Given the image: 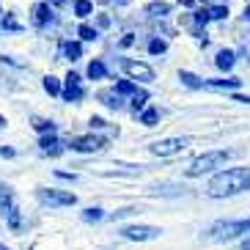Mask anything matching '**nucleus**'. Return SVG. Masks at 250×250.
<instances>
[{
  "mask_svg": "<svg viewBox=\"0 0 250 250\" xmlns=\"http://www.w3.org/2000/svg\"><path fill=\"white\" fill-rule=\"evenodd\" d=\"M157 121H160V110L157 107H143L140 110V124L143 126H157Z\"/></svg>",
  "mask_w": 250,
  "mask_h": 250,
  "instance_id": "f3484780",
  "label": "nucleus"
},
{
  "mask_svg": "<svg viewBox=\"0 0 250 250\" xmlns=\"http://www.w3.org/2000/svg\"><path fill=\"white\" fill-rule=\"evenodd\" d=\"M129 102H132V113L138 116V113L143 110V107H146V102H148V94H146V91H135Z\"/></svg>",
  "mask_w": 250,
  "mask_h": 250,
  "instance_id": "4be33fe9",
  "label": "nucleus"
},
{
  "mask_svg": "<svg viewBox=\"0 0 250 250\" xmlns=\"http://www.w3.org/2000/svg\"><path fill=\"white\" fill-rule=\"evenodd\" d=\"M118 44H121V47H132V44H135V36H132V33H126V36L118 42Z\"/></svg>",
  "mask_w": 250,
  "mask_h": 250,
  "instance_id": "72a5a7b5",
  "label": "nucleus"
},
{
  "mask_svg": "<svg viewBox=\"0 0 250 250\" xmlns=\"http://www.w3.org/2000/svg\"><path fill=\"white\" fill-rule=\"evenodd\" d=\"M206 234H209V239H214V242H231L236 236L248 234V223L245 220H223V223H214Z\"/></svg>",
  "mask_w": 250,
  "mask_h": 250,
  "instance_id": "7ed1b4c3",
  "label": "nucleus"
},
{
  "mask_svg": "<svg viewBox=\"0 0 250 250\" xmlns=\"http://www.w3.org/2000/svg\"><path fill=\"white\" fill-rule=\"evenodd\" d=\"M245 20H248V22H250V6L245 8Z\"/></svg>",
  "mask_w": 250,
  "mask_h": 250,
  "instance_id": "ea45409f",
  "label": "nucleus"
},
{
  "mask_svg": "<svg viewBox=\"0 0 250 250\" xmlns=\"http://www.w3.org/2000/svg\"><path fill=\"white\" fill-rule=\"evenodd\" d=\"M80 74L77 72H69L66 80H63V85H61V96H63V102H80L83 96H85V91H83L80 85Z\"/></svg>",
  "mask_w": 250,
  "mask_h": 250,
  "instance_id": "1a4fd4ad",
  "label": "nucleus"
},
{
  "mask_svg": "<svg viewBox=\"0 0 250 250\" xmlns=\"http://www.w3.org/2000/svg\"><path fill=\"white\" fill-rule=\"evenodd\" d=\"M42 85H44V91H47L50 96H61V80H58V77L47 74L44 80H42Z\"/></svg>",
  "mask_w": 250,
  "mask_h": 250,
  "instance_id": "aec40b11",
  "label": "nucleus"
},
{
  "mask_svg": "<svg viewBox=\"0 0 250 250\" xmlns=\"http://www.w3.org/2000/svg\"><path fill=\"white\" fill-rule=\"evenodd\" d=\"M165 50H168V42H165V39H151V42H148V52H151V55H162Z\"/></svg>",
  "mask_w": 250,
  "mask_h": 250,
  "instance_id": "c756f323",
  "label": "nucleus"
},
{
  "mask_svg": "<svg viewBox=\"0 0 250 250\" xmlns=\"http://www.w3.org/2000/svg\"><path fill=\"white\" fill-rule=\"evenodd\" d=\"M61 50H63V55H66L69 61L83 58V44H80V42H63V44H61Z\"/></svg>",
  "mask_w": 250,
  "mask_h": 250,
  "instance_id": "dca6fc26",
  "label": "nucleus"
},
{
  "mask_svg": "<svg viewBox=\"0 0 250 250\" xmlns=\"http://www.w3.org/2000/svg\"><path fill=\"white\" fill-rule=\"evenodd\" d=\"M250 190V168H226L209 179L206 192L212 198H231L239 192Z\"/></svg>",
  "mask_w": 250,
  "mask_h": 250,
  "instance_id": "f257e3e1",
  "label": "nucleus"
},
{
  "mask_svg": "<svg viewBox=\"0 0 250 250\" xmlns=\"http://www.w3.org/2000/svg\"><path fill=\"white\" fill-rule=\"evenodd\" d=\"M209 11V20H226L228 17V3H217V6L206 8Z\"/></svg>",
  "mask_w": 250,
  "mask_h": 250,
  "instance_id": "a878e982",
  "label": "nucleus"
},
{
  "mask_svg": "<svg viewBox=\"0 0 250 250\" xmlns=\"http://www.w3.org/2000/svg\"><path fill=\"white\" fill-rule=\"evenodd\" d=\"M245 223H248V234H250V217H248V220H245Z\"/></svg>",
  "mask_w": 250,
  "mask_h": 250,
  "instance_id": "37998d69",
  "label": "nucleus"
},
{
  "mask_svg": "<svg viewBox=\"0 0 250 250\" xmlns=\"http://www.w3.org/2000/svg\"><path fill=\"white\" fill-rule=\"evenodd\" d=\"M0 25H3V30H22V25L17 22V17H14V14H6Z\"/></svg>",
  "mask_w": 250,
  "mask_h": 250,
  "instance_id": "7c9ffc66",
  "label": "nucleus"
},
{
  "mask_svg": "<svg viewBox=\"0 0 250 250\" xmlns=\"http://www.w3.org/2000/svg\"><path fill=\"white\" fill-rule=\"evenodd\" d=\"M55 176H58V179H69V182H74V179H77L74 173H66V170H55Z\"/></svg>",
  "mask_w": 250,
  "mask_h": 250,
  "instance_id": "f704fd0d",
  "label": "nucleus"
},
{
  "mask_svg": "<svg viewBox=\"0 0 250 250\" xmlns=\"http://www.w3.org/2000/svg\"><path fill=\"white\" fill-rule=\"evenodd\" d=\"M242 250H250V234H248V239L242 242Z\"/></svg>",
  "mask_w": 250,
  "mask_h": 250,
  "instance_id": "4c0bfd02",
  "label": "nucleus"
},
{
  "mask_svg": "<svg viewBox=\"0 0 250 250\" xmlns=\"http://www.w3.org/2000/svg\"><path fill=\"white\" fill-rule=\"evenodd\" d=\"M0 126H6V118H3V116H0Z\"/></svg>",
  "mask_w": 250,
  "mask_h": 250,
  "instance_id": "a19ab883",
  "label": "nucleus"
},
{
  "mask_svg": "<svg viewBox=\"0 0 250 250\" xmlns=\"http://www.w3.org/2000/svg\"><path fill=\"white\" fill-rule=\"evenodd\" d=\"M228 157H231V151H206V154H201V157L192 160V165L187 168V176L198 179V176H204V173H212L214 168L226 165Z\"/></svg>",
  "mask_w": 250,
  "mask_h": 250,
  "instance_id": "f03ea898",
  "label": "nucleus"
},
{
  "mask_svg": "<svg viewBox=\"0 0 250 250\" xmlns=\"http://www.w3.org/2000/svg\"><path fill=\"white\" fill-rule=\"evenodd\" d=\"M30 22H33V28H44V25H50L52 22L50 3H36V6H33V11H30Z\"/></svg>",
  "mask_w": 250,
  "mask_h": 250,
  "instance_id": "9d476101",
  "label": "nucleus"
},
{
  "mask_svg": "<svg viewBox=\"0 0 250 250\" xmlns=\"http://www.w3.org/2000/svg\"><path fill=\"white\" fill-rule=\"evenodd\" d=\"M116 91H118L121 96H132L135 91H138V85H135L132 80H118V83H116Z\"/></svg>",
  "mask_w": 250,
  "mask_h": 250,
  "instance_id": "bb28decb",
  "label": "nucleus"
},
{
  "mask_svg": "<svg viewBox=\"0 0 250 250\" xmlns=\"http://www.w3.org/2000/svg\"><path fill=\"white\" fill-rule=\"evenodd\" d=\"M39 148L44 151V154H50V157H58L63 148H61V140H58V135L55 132H44L42 138H39Z\"/></svg>",
  "mask_w": 250,
  "mask_h": 250,
  "instance_id": "9b49d317",
  "label": "nucleus"
},
{
  "mask_svg": "<svg viewBox=\"0 0 250 250\" xmlns=\"http://www.w3.org/2000/svg\"><path fill=\"white\" fill-rule=\"evenodd\" d=\"M179 80H182L187 88H204V80H201L198 74H192V72H179Z\"/></svg>",
  "mask_w": 250,
  "mask_h": 250,
  "instance_id": "6ab92c4d",
  "label": "nucleus"
},
{
  "mask_svg": "<svg viewBox=\"0 0 250 250\" xmlns=\"http://www.w3.org/2000/svg\"><path fill=\"white\" fill-rule=\"evenodd\" d=\"M8 204H14V192L8 184H0V209H6Z\"/></svg>",
  "mask_w": 250,
  "mask_h": 250,
  "instance_id": "cd10ccee",
  "label": "nucleus"
},
{
  "mask_svg": "<svg viewBox=\"0 0 250 250\" xmlns=\"http://www.w3.org/2000/svg\"><path fill=\"white\" fill-rule=\"evenodd\" d=\"M107 146V138H99V135H83V138H69V148L77 151V154H94V151H102Z\"/></svg>",
  "mask_w": 250,
  "mask_h": 250,
  "instance_id": "20e7f679",
  "label": "nucleus"
},
{
  "mask_svg": "<svg viewBox=\"0 0 250 250\" xmlns=\"http://www.w3.org/2000/svg\"><path fill=\"white\" fill-rule=\"evenodd\" d=\"M170 11V3H160V0H157V3H148L146 6V14L148 17H165Z\"/></svg>",
  "mask_w": 250,
  "mask_h": 250,
  "instance_id": "412c9836",
  "label": "nucleus"
},
{
  "mask_svg": "<svg viewBox=\"0 0 250 250\" xmlns=\"http://www.w3.org/2000/svg\"><path fill=\"white\" fill-rule=\"evenodd\" d=\"M77 36H80L83 42H94V39H99V30H96V28H91V25H85V22H83L80 28H77Z\"/></svg>",
  "mask_w": 250,
  "mask_h": 250,
  "instance_id": "b1692460",
  "label": "nucleus"
},
{
  "mask_svg": "<svg viewBox=\"0 0 250 250\" xmlns=\"http://www.w3.org/2000/svg\"><path fill=\"white\" fill-rule=\"evenodd\" d=\"M88 124H91V129H104V126H107V121H104V118H99V116H94Z\"/></svg>",
  "mask_w": 250,
  "mask_h": 250,
  "instance_id": "2f4dec72",
  "label": "nucleus"
},
{
  "mask_svg": "<svg viewBox=\"0 0 250 250\" xmlns=\"http://www.w3.org/2000/svg\"><path fill=\"white\" fill-rule=\"evenodd\" d=\"M36 195H39L42 204H50V206H74L77 204V195H74V192H66V190H44V187H42Z\"/></svg>",
  "mask_w": 250,
  "mask_h": 250,
  "instance_id": "0eeeda50",
  "label": "nucleus"
},
{
  "mask_svg": "<svg viewBox=\"0 0 250 250\" xmlns=\"http://www.w3.org/2000/svg\"><path fill=\"white\" fill-rule=\"evenodd\" d=\"M3 212H6V220H8V228H11V231H20V228H22V217H20L17 204H8Z\"/></svg>",
  "mask_w": 250,
  "mask_h": 250,
  "instance_id": "2eb2a0df",
  "label": "nucleus"
},
{
  "mask_svg": "<svg viewBox=\"0 0 250 250\" xmlns=\"http://www.w3.org/2000/svg\"><path fill=\"white\" fill-rule=\"evenodd\" d=\"M99 102L104 104V107H110V110H121V104H124V99H121V94L118 91H99Z\"/></svg>",
  "mask_w": 250,
  "mask_h": 250,
  "instance_id": "ddd939ff",
  "label": "nucleus"
},
{
  "mask_svg": "<svg viewBox=\"0 0 250 250\" xmlns=\"http://www.w3.org/2000/svg\"><path fill=\"white\" fill-rule=\"evenodd\" d=\"M88 77L91 80H104V77H107V66H104L102 61H91L88 63Z\"/></svg>",
  "mask_w": 250,
  "mask_h": 250,
  "instance_id": "a211bd4d",
  "label": "nucleus"
},
{
  "mask_svg": "<svg viewBox=\"0 0 250 250\" xmlns=\"http://www.w3.org/2000/svg\"><path fill=\"white\" fill-rule=\"evenodd\" d=\"M102 217H104V212L99 209V206H88V209L83 212V220H85V223H99Z\"/></svg>",
  "mask_w": 250,
  "mask_h": 250,
  "instance_id": "393cba45",
  "label": "nucleus"
},
{
  "mask_svg": "<svg viewBox=\"0 0 250 250\" xmlns=\"http://www.w3.org/2000/svg\"><path fill=\"white\" fill-rule=\"evenodd\" d=\"M91 11H94V3H91V0H77V3H74V14L80 17V20L91 17Z\"/></svg>",
  "mask_w": 250,
  "mask_h": 250,
  "instance_id": "5701e85b",
  "label": "nucleus"
},
{
  "mask_svg": "<svg viewBox=\"0 0 250 250\" xmlns=\"http://www.w3.org/2000/svg\"><path fill=\"white\" fill-rule=\"evenodd\" d=\"M121 69L126 72L129 80H140V83H151L154 80V69L143 63V61H132V58H124L121 61Z\"/></svg>",
  "mask_w": 250,
  "mask_h": 250,
  "instance_id": "39448f33",
  "label": "nucleus"
},
{
  "mask_svg": "<svg viewBox=\"0 0 250 250\" xmlns=\"http://www.w3.org/2000/svg\"><path fill=\"white\" fill-rule=\"evenodd\" d=\"M33 129H36V132H55V124H52V121H47V118H33Z\"/></svg>",
  "mask_w": 250,
  "mask_h": 250,
  "instance_id": "c85d7f7f",
  "label": "nucleus"
},
{
  "mask_svg": "<svg viewBox=\"0 0 250 250\" xmlns=\"http://www.w3.org/2000/svg\"><path fill=\"white\" fill-rule=\"evenodd\" d=\"M204 85L217 88V91H236L242 85V80H239V77H220V80H204Z\"/></svg>",
  "mask_w": 250,
  "mask_h": 250,
  "instance_id": "f8f14e48",
  "label": "nucleus"
},
{
  "mask_svg": "<svg viewBox=\"0 0 250 250\" xmlns=\"http://www.w3.org/2000/svg\"><path fill=\"white\" fill-rule=\"evenodd\" d=\"M116 3H118V6H126V0H116Z\"/></svg>",
  "mask_w": 250,
  "mask_h": 250,
  "instance_id": "79ce46f5",
  "label": "nucleus"
},
{
  "mask_svg": "<svg viewBox=\"0 0 250 250\" xmlns=\"http://www.w3.org/2000/svg\"><path fill=\"white\" fill-rule=\"evenodd\" d=\"M234 102H239V104H250V96H245V94H234Z\"/></svg>",
  "mask_w": 250,
  "mask_h": 250,
  "instance_id": "c9c22d12",
  "label": "nucleus"
},
{
  "mask_svg": "<svg viewBox=\"0 0 250 250\" xmlns=\"http://www.w3.org/2000/svg\"><path fill=\"white\" fill-rule=\"evenodd\" d=\"M52 6H63V3H66V0H50Z\"/></svg>",
  "mask_w": 250,
  "mask_h": 250,
  "instance_id": "58836bf2",
  "label": "nucleus"
},
{
  "mask_svg": "<svg viewBox=\"0 0 250 250\" xmlns=\"http://www.w3.org/2000/svg\"><path fill=\"white\" fill-rule=\"evenodd\" d=\"M0 250H11V248H6V245H0Z\"/></svg>",
  "mask_w": 250,
  "mask_h": 250,
  "instance_id": "c03bdc74",
  "label": "nucleus"
},
{
  "mask_svg": "<svg viewBox=\"0 0 250 250\" xmlns=\"http://www.w3.org/2000/svg\"><path fill=\"white\" fill-rule=\"evenodd\" d=\"M96 22H99V28H107V25H110V17H107V14H99V20H96Z\"/></svg>",
  "mask_w": 250,
  "mask_h": 250,
  "instance_id": "e433bc0d",
  "label": "nucleus"
},
{
  "mask_svg": "<svg viewBox=\"0 0 250 250\" xmlns=\"http://www.w3.org/2000/svg\"><path fill=\"white\" fill-rule=\"evenodd\" d=\"M190 146V140L187 138H165V140H157L151 143V154L157 157H170V154H179L184 148Z\"/></svg>",
  "mask_w": 250,
  "mask_h": 250,
  "instance_id": "423d86ee",
  "label": "nucleus"
},
{
  "mask_svg": "<svg viewBox=\"0 0 250 250\" xmlns=\"http://www.w3.org/2000/svg\"><path fill=\"white\" fill-rule=\"evenodd\" d=\"M0 157H3V160H11V157H14V148L11 146H0Z\"/></svg>",
  "mask_w": 250,
  "mask_h": 250,
  "instance_id": "473e14b6",
  "label": "nucleus"
},
{
  "mask_svg": "<svg viewBox=\"0 0 250 250\" xmlns=\"http://www.w3.org/2000/svg\"><path fill=\"white\" fill-rule=\"evenodd\" d=\"M162 231L154 226H124L121 228V236L129 239V242H148V239H157Z\"/></svg>",
  "mask_w": 250,
  "mask_h": 250,
  "instance_id": "6e6552de",
  "label": "nucleus"
},
{
  "mask_svg": "<svg viewBox=\"0 0 250 250\" xmlns=\"http://www.w3.org/2000/svg\"><path fill=\"white\" fill-rule=\"evenodd\" d=\"M234 61H236L234 50H220L217 52V58H214V63H217L220 72H231V69H234Z\"/></svg>",
  "mask_w": 250,
  "mask_h": 250,
  "instance_id": "4468645a",
  "label": "nucleus"
}]
</instances>
